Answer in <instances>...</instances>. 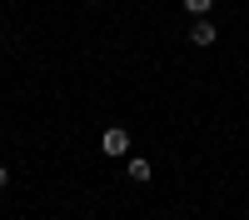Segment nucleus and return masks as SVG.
Here are the masks:
<instances>
[{
  "mask_svg": "<svg viewBox=\"0 0 249 220\" xmlns=\"http://www.w3.org/2000/svg\"><path fill=\"white\" fill-rule=\"evenodd\" d=\"M100 150H105V155H130V130H124V125H110L105 135H100Z\"/></svg>",
  "mask_w": 249,
  "mask_h": 220,
  "instance_id": "obj_1",
  "label": "nucleus"
},
{
  "mask_svg": "<svg viewBox=\"0 0 249 220\" xmlns=\"http://www.w3.org/2000/svg\"><path fill=\"white\" fill-rule=\"evenodd\" d=\"M190 40H195V45H214V40H219L214 20H210V15H199V20H195V30H190Z\"/></svg>",
  "mask_w": 249,
  "mask_h": 220,
  "instance_id": "obj_2",
  "label": "nucleus"
},
{
  "mask_svg": "<svg viewBox=\"0 0 249 220\" xmlns=\"http://www.w3.org/2000/svg\"><path fill=\"white\" fill-rule=\"evenodd\" d=\"M124 170H130V180H135V185H144V180L155 175V165H150L144 155H130V165H124Z\"/></svg>",
  "mask_w": 249,
  "mask_h": 220,
  "instance_id": "obj_3",
  "label": "nucleus"
},
{
  "mask_svg": "<svg viewBox=\"0 0 249 220\" xmlns=\"http://www.w3.org/2000/svg\"><path fill=\"white\" fill-rule=\"evenodd\" d=\"M184 10L199 20V15H210V10H214V0H184Z\"/></svg>",
  "mask_w": 249,
  "mask_h": 220,
  "instance_id": "obj_4",
  "label": "nucleus"
},
{
  "mask_svg": "<svg viewBox=\"0 0 249 220\" xmlns=\"http://www.w3.org/2000/svg\"><path fill=\"white\" fill-rule=\"evenodd\" d=\"M10 185V165H0V190H5Z\"/></svg>",
  "mask_w": 249,
  "mask_h": 220,
  "instance_id": "obj_5",
  "label": "nucleus"
}]
</instances>
